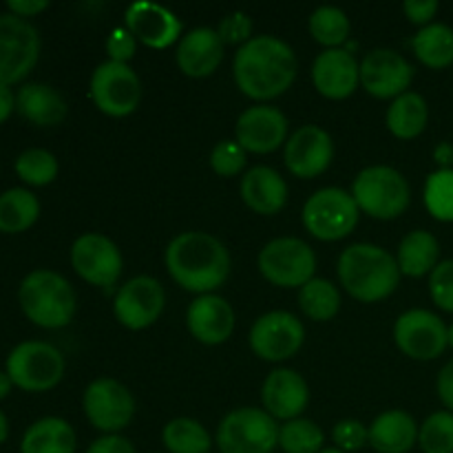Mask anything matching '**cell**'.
<instances>
[{
	"label": "cell",
	"mask_w": 453,
	"mask_h": 453,
	"mask_svg": "<svg viewBox=\"0 0 453 453\" xmlns=\"http://www.w3.org/2000/svg\"><path fill=\"white\" fill-rule=\"evenodd\" d=\"M429 295L445 312H453V259L441 261L429 274Z\"/></svg>",
	"instance_id": "obj_41"
},
{
	"label": "cell",
	"mask_w": 453,
	"mask_h": 453,
	"mask_svg": "<svg viewBox=\"0 0 453 453\" xmlns=\"http://www.w3.org/2000/svg\"><path fill=\"white\" fill-rule=\"evenodd\" d=\"M261 401L274 420L299 418L310 403V389L303 376L295 370H274L261 388Z\"/></svg>",
	"instance_id": "obj_22"
},
{
	"label": "cell",
	"mask_w": 453,
	"mask_h": 453,
	"mask_svg": "<svg viewBox=\"0 0 453 453\" xmlns=\"http://www.w3.org/2000/svg\"><path fill=\"white\" fill-rule=\"evenodd\" d=\"M416 442L418 425L407 411H385L370 427V445L379 453H407Z\"/></svg>",
	"instance_id": "obj_27"
},
{
	"label": "cell",
	"mask_w": 453,
	"mask_h": 453,
	"mask_svg": "<svg viewBox=\"0 0 453 453\" xmlns=\"http://www.w3.org/2000/svg\"><path fill=\"white\" fill-rule=\"evenodd\" d=\"M84 414L96 429L109 434L122 432L135 416V398L127 385L115 379H97L84 389Z\"/></svg>",
	"instance_id": "obj_12"
},
{
	"label": "cell",
	"mask_w": 453,
	"mask_h": 453,
	"mask_svg": "<svg viewBox=\"0 0 453 453\" xmlns=\"http://www.w3.org/2000/svg\"><path fill=\"white\" fill-rule=\"evenodd\" d=\"M242 199L259 215H277L288 202V186L274 168L255 166L242 177Z\"/></svg>",
	"instance_id": "obj_25"
},
{
	"label": "cell",
	"mask_w": 453,
	"mask_h": 453,
	"mask_svg": "<svg viewBox=\"0 0 453 453\" xmlns=\"http://www.w3.org/2000/svg\"><path fill=\"white\" fill-rule=\"evenodd\" d=\"M334 157V142L330 133L323 131L321 127H301L299 131L292 133L290 140L286 142L283 159H286L288 171L299 180H312L327 171Z\"/></svg>",
	"instance_id": "obj_18"
},
{
	"label": "cell",
	"mask_w": 453,
	"mask_h": 453,
	"mask_svg": "<svg viewBox=\"0 0 453 453\" xmlns=\"http://www.w3.org/2000/svg\"><path fill=\"white\" fill-rule=\"evenodd\" d=\"M75 432L65 418L47 416L31 425L20 442V453H75Z\"/></svg>",
	"instance_id": "obj_28"
},
{
	"label": "cell",
	"mask_w": 453,
	"mask_h": 453,
	"mask_svg": "<svg viewBox=\"0 0 453 453\" xmlns=\"http://www.w3.org/2000/svg\"><path fill=\"white\" fill-rule=\"evenodd\" d=\"M224 40L215 29L197 27L181 35L175 51L177 66L188 78H208L219 69L221 60H224Z\"/></svg>",
	"instance_id": "obj_24"
},
{
	"label": "cell",
	"mask_w": 453,
	"mask_h": 453,
	"mask_svg": "<svg viewBox=\"0 0 453 453\" xmlns=\"http://www.w3.org/2000/svg\"><path fill=\"white\" fill-rule=\"evenodd\" d=\"M425 206L434 219L453 221V168H441L427 177Z\"/></svg>",
	"instance_id": "obj_37"
},
{
	"label": "cell",
	"mask_w": 453,
	"mask_h": 453,
	"mask_svg": "<svg viewBox=\"0 0 453 453\" xmlns=\"http://www.w3.org/2000/svg\"><path fill=\"white\" fill-rule=\"evenodd\" d=\"M40 215V202L31 190L9 188L0 195V233H25Z\"/></svg>",
	"instance_id": "obj_32"
},
{
	"label": "cell",
	"mask_w": 453,
	"mask_h": 453,
	"mask_svg": "<svg viewBox=\"0 0 453 453\" xmlns=\"http://www.w3.org/2000/svg\"><path fill=\"white\" fill-rule=\"evenodd\" d=\"M436 159L442 164V168H449L453 162V146L451 144H441L436 149Z\"/></svg>",
	"instance_id": "obj_50"
},
{
	"label": "cell",
	"mask_w": 453,
	"mask_h": 453,
	"mask_svg": "<svg viewBox=\"0 0 453 453\" xmlns=\"http://www.w3.org/2000/svg\"><path fill=\"white\" fill-rule=\"evenodd\" d=\"M22 312L31 323L47 330L69 326L75 314V292L62 274L53 270H34L18 290Z\"/></svg>",
	"instance_id": "obj_4"
},
{
	"label": "cell",
	"mask_w": 453,
	"mask_h": 453,
	"mask_svg": "<svg viewBox=\"0 0 453 453\" xmlns=\"http://www.w3.org/2000/svg\"><path fill=\"white\" fill-rule=\"evenodd\" d=\"M40 35L29 20L0 13V84H16L35 66Z\"/></svg>",
	"instance_id": "obj_11"
},
{
	"label": "cell",
	"mask_w": 453,
	"mask_h": 453,
	"mask_svg": "<svg viewBox=\"0 0 453 453\" xmlns=\"http://www.w3.org/2000/svg\"><path fill=\"white\" fill-rule=\"evenodd\" d=\"M259 273L273 286L303 288L317 273V255L305 242L296 237L273 239L259 252Z\"/></svg>",
	"instance_id": "obj_9"
},
{
	"label": "cell",
	"mask_w": 453,
	"mask_h": 453,
	"mask_svg": "<svg viewBox=\"0 0 453 453\" xmlns=\"http://www.w3.org/2000/svg\"><path fill=\"white\" fill-rule=\"evenodd\" d=\"M319 453H345V451L336 449V447H330V449H323V451H319Z\"/></svg>",
	"instance_id": "obj_53"
},
{
	"label": "cell",
	"mask_w": 453,
	"mask_h": 453,
	"mask_svg": "<svg viewBox=\"0 0 453 453\" xmlns=\"http://www.w3.org/2000/svg\"><path fill=\"white\" fill-rule=\"evenodd\" d=\"M12 379H9L7 372H0V398L7 396L9 392H12Z\"/></svg>",
	"instance_id": "obj_51"
},
{
	"label": "cell",
	"mask_w": 453,
	"mask_h": 453,
	"mask_svg": "<svg viewBox=\"0 0 453 453\" xmlns=\"http://www.w3.org/2000/svg\"><path fill=\"white\" fill-rule=\"evenodd\" d=\"M357 202L352 193L343 188H321L305 202L303 226L319 242H339L348 237L358 224Z\"/></svg>",
	"instance_id": "obj_8"
},
{
	"label": "cell",
	"mask_w": 453,
	"mask_h": 453,
	"mask_svg": "<svg viewBox=\"0 0 453 453\" xmlns=\"http://www.w3.org/2000/svg\"><path fill=\"white\" fill-rule=\"evenodd\" d=\"M217 34H219V38L224 40V44H239V42L246 44L252 34V20L246 16V13L234 12L221 20Z\"/></svg>",
	"instance_id": "obj_43"
},
{
	"label": "cell",
	"mask_w": 453,
	"mask_h": 453,
	"mask_svg": "<svg viewBox=\"0 0 453 453\" xmlns=\"http://www.w3.org/2000/svg\"><path fill=\"white\" fill-rule=\"evenodd\" d=\"M9 436V423H7V416L0 411V445H3L4 441H7Z\"/></svg>",
	"instance_id": "obj_52"
},
{
	"label": "cell",
	"mask_w": 453,
	"mask_h": 453,
	"mask_svg": "<svg viewBox=\"0 0 453 453\" xmlns=\"http://www.w3.org/2000/svg\"><path fill=\"white\" fill-rule=\"evenodd\" d=\"M166 270L184 290L199 296L212 295L230 274L228 248L208 233H181L168 243Z\"/></svg>",
	"instance_id": "obj_2"
},
{
	"label": "cell",
	"mask_w": 453,
	"mask_h": 453,
	"mask_svg": "<svg viewBox=\"0 0 453 453\" xmlns=\"http://www.w3.org/2000/svg\"><path fill=\"white\" fill-rule=\"evenodd\" d=\"M310 34L323 47L341 49L349 35V18L339 7H319L310 16Z\"/></svg>",
	"instance_id": "obj_35"
},
{
	"label": "cell",
	"mask_w": 453,
	"mask_h": 453,
	"mask_svg": "<svg viewBox=\"0 0 453 453\" xmlns=\"http://www.w3.org/2000/svg\"><path fill=\"white\" fill-rule=\"evenodd\" d=\"M233 71L243 96L265 102L283 96L292 87L299 62L288 42L274 35H255L234 53Z\"/></svg>",
	"instance_id": "obj_1"
},
{
	"label": "cell",
	"mask_w": 453,
	"mask_h": 453,
	"mask_svg": "<svg viewBox=\"0 0 453 453\" xmlns=\"http://www.w3.org/2000/svg\"><path fill=\"white\" fill-rule=\"evenodd\" d=\"M164 303H166V292L162 283L142 274L119 288L113 301V312L115 319L128 330H146L157 321Z\"/></svg>",
	"instance_id": "obj_16"
},
{
	"label": "cell",
	"mask_w": 453,
	"mask_h": 453,
	"mask_svg": "<svg viewBox=\"0 0 453 453\" xmlns=\"http://www.w3.org/2000/svg\"><path fill=\"white\" fill-rule=\"evenodd\" d=\"M239 146L246 153L265 155L277 150L288 137V119L277 106L257 104L243 111L234 127Z\"/></svg>",
	"instance_id": "obj_19"
},
{
	"label": "cell",
	"mask_w": 453,
	"mask_h": 453,
	"mask_svg": "<svg viewBox=\"0 0 453 453\" xmlns=\"http://www.w3.org/2000/svg\"><path fill=\"white\" fill-rule=\"evenodd\" d=\"M7 374L25 392H49L65 376V357L44 341H25L7 357Z\"/></svg>",
	"instance_id": "obj_7"
},
{
	"label": "cell",
	"mask_w": 453,
	"mask_h": 453,
	"mask_svg": "<svg viewBox=\"0 0 453 453\" xmlns=\"http://www.w3.org/2000/svg\"><path fill=\"white\" fill-rule=\"evenodd\" d=\"M429 119L427 102L423 96L407 91L392 102L388 111V128L398 140H414L425 131Z\"/></svg>",
	"instance_id": "obj_30"
},
{
	"label": "cell",
	"mask_w": 453,
	"mask_h": 453,
	"mask_svg": "<svg viewBox=\"0 0 453 453\" xmlns=\"http://www.w3.org/2000/svg\"><path fill=\"white\" fill-rule=\"evenodd\" d=\"M358 211L374 219H396L410 206V186L392 166L363 168L352 186Z\"/></svg>",
	"instance_id": "obj_5"
},
{
	"label": "cell",
	"mask_w": 453,
	"mask_h": 453,
	"mask_svg": "<svg viewBox=\"0 0 453 453\" xmlns=\"http://www.w3.org/2000/svg\"><path fill=\"white\" fill-rule=\"evenodd\" d=\"M106 53H109V58L113 62H124V65H128V60H131L133 56H135V49H137V40L133 38V34L128 29H122V27H118V29L111 31V35L106 38Z\"/></svg>",
	"instance_id": "obj_44"
},
{
	"label": "cell",
	"mask_w": 453,
	"mask_h": 453,
	"mask_svg": "<svg viewBox=\"0 0 453 453\" xmlns=\"http://www.w3.org/2000/svg\"><path fill=\"white\" fill-rule=\"evenodd\" d=\"M414 80V66L392 49H374L361 62V84L370 96L388 100L407 93Z\"/></svg>",
	"instance_id": "obj_17"
},
{
	"label": "cell",
	"mask_w": 453,
	"mask_h": 453,
	"mask_svg": "<svg viewBox=\"0 0 453 453\" xmlns=\"http://www.w3.org/2000/svg\"><path fill=\"white\" fill-rule=\"evenodd\" d=\"M398 349L414 361H434L449 345V327L429 310H407L394 326Z\"/></svg>",
	"instance_id": "obj_13"
},
{
	"label": "cell",
	"mask_w": 453,
	"mask_h": 453,
	"mask_svg": "<svg viewBox=\"0 0 453 453\" xmlns=\"http://www.w3.org/2000/svg\"><path fill=\"white\" fill-rule=\"evenodd\" d=\"M449 345L453 348V323L449 326Z\"/></svg>",
	"instance_id": "obj_54"
},
{
	"label": "cell",
	"mask_w": 453,
	"mask_h": 453,
	"mask_svg": "<svg viewBox=\"0 0 453 453\" xmlns=\"http://www.w3.org/2000/svg\"><path fill=\"white\" fill-rule=\"evenodd\" d=\"M299 305L301 312L312 321H330L339 312L341 295L334 283L314 277L299 290Z\"/></svg>",
	"instance_id": "obj_33"
},
{
	"label": "cell",
	"mask_w": 453,
	"mask_h": 453,
	"mask_svg": "<svg viewBox=\"0 0 453 453\" xmlns=\"http://www.w3.org/2000/svg\"><path fill=\"white\" fill-rule=\"evenodd\" d=\"M312 82L323 97L345 100L361 82V65L345 49H326L312 65Z\"/></svg>",
	"instance_id": "obj_21"
},
{
	"label": "cell",
	"mask_w": 453,
	"mask_h": 453,
	"mask_svg": "<svg viewBox=\"0 0 453 453\" xmlns=\"http://www.w3.org/2000/svg\"><path fill=\"white\" fill-rule=\"evenodd\" d=\"M16 111L35 127H56V124L65 122L69 106L53 87L31 82L18 91Z\"/></svg>",
	"instance_id": "obj_26"
},
{
	"label": "cell",
	"mask_w": 453,
	"mask_h": 453,
	"mask_svg": "<svg viewBox=\"0 0 453 453\" xmlns=\"http://www.w3.org/2000/svg\"><path fill=\"white\" fill-rule=\"evenodd\" d=\"M403 12L410 18V22L427 27L432 25L434 16L438 13V3L436 0H407V3L403 4Z\"/></svg>",
	"instance_id": "obj_45"
},
{
	"label": "cell",
	"mask_w": 453,
	"mask_h": 453,
	"mask_svg": "<svg viewBox=\"0 0 453 453\" xmlns=\"http://www.w3.org/2000/svg\"><path fill=\"white\" fill-rule=\"evenodd\" d=\"M124 22L133 38L150 49H168L177 40H181L180 18L162 4L146 3V0L128 4Z\"/></svg>",
	"instance_id": "obj_20"
},
{
	"label": "cell",
	"mask_w": 453,
	"mask_h": 453,
	"mask_svg": "<svg viewBox=\"0 0 453 453\" xmlns=\"http://www.w3.org/2000/svg\"><path fill=\"white\" fill-rule=\"evenodd\" d=\"M339 281L361 303H379L398 288L401 268L383 248L352 243L339 257Z\"/></svg>",
	"instance_id": "obj_3"
},
{
	"label": "cell",
	"mask_w": 453,
	"mask_h": 453,
	"mask_svg": "<svg viewBox=\"0 0 453 453\" xmlns=\"http://www.w3.org/2000/svg\"><path fill=\"white\" fill-rule=\"evenodd\" d=\"M188 332L203 345H221L234 330L233 305L217 295H202L188 305L186 312Z\"/></svg>",
	"instance_id": "obj_23"
},
{
	"label": "cell",
	"mask_w": 453,
	"mask_h": 453,
	"mask_svg": "<svg viewBox=\"0 0 453 453\" xmlns=\"http://www.w3.org/2000/svg\"><path fill=\"white\" fill-rule=\"evenodd\" d=\"M87 453H137L135 447L131 445V441H127L124 436L118 434H109V436H102L97 441L91 442Z\"/></svg>",
	"instance_id": "obj_46"
},
{
	"label": "cell",
	"mask_w": 453,
	"mask_h": 453,
	"mask_svg": "<svg viewBox=\"0 0 453 453\" xmlns=\"http://www.w3.org/2000/svg\"><path fill=\"white\" fill-rule=\"evenodd\" d=\"M16 173L25 184L47 186L58 177V159L44 149H27L18 155Z\"/></svg>",
	"instance_id": "obj_38"
},
{
	"label": "cell",
	"mask_w": 453,
	"mask_h": 453,
	"mask_svg": "<svg viewBox=\"0 0 453 453\" xmlns=\"http://www.w3.org/2000/svg\"><path fill=\"white\" fill-rule=\"evenodd\" d=\"M279 425L259 407L233 410L217 427L221 453H273L279 447Z\"/></svg>",
	"instance_id": "obj_6"
},
{
	"label": "cell",
	"mask_w": 453,
	"mask_h": 453,
	"mask_svg": "<svg viewBox=\"0 0 453 453\" xmlns=\"http://www.w3.org/2000/svg\"><path fill=\"white\" fill-rule=\"evenodd\" d=\"M71 265L80 279L97 288H111L122 277L124 261L119 248L97 233L82 234L71 248Z\"/></svg>",
	"instance_id": "obj_15"
},
{
	"label": "cell",
	"mask_w": 453,
	"mask_h": 453,
	"mask_svg": "<svg viewBox=\"0 0 453 453\" xmlns=\"http://www.w3.org/2000/svg\"><path fill=\"white\" fill-rule=\"evenodd\" d=\"M305 341L303 323L286 310H274L255 321L250 330V348L259 358L281 363L295 357Z\"/></svg>",
	"instance_id": "obj_14"
},
{
	"label": "cell",
	"mask_w": 453,
	"mask_h": 453,
	"mask_svg": "<svg viewBox=\"0 0 453 453\" xmlns=\"http://www.w3.org/2000/svg\"><path fill=\"white\" fill-rule=\"evenodd\" d=\"M418 445L423 453H453V414L436 411L418 429Z\"/></svg>",
	"instance_id": "obj_39"
},
{
	"label": "cell",
	"mask_w": 453,
	"mask_h": 453,
	"mask_svg": "<svg viewBox=\"0 0 453 453\" xmlns=\"http://www.w3.org/2000/svg\"><path fill=\"white\" fill-rule=\"evenodd\" d=\"M321 427L308 418H295L279 429V447L286 453H319L323 451Z\"/></svg>",
	"instance_id": "obj_36"
},
{
	"label": "cell",
	"mask_w": 453,
	"mask_h": 453,
	"mask_svg": "<svg viewBox=\"0 0 453 453\" xmlns=\"http://www.w3.org/2000/svg\"><path fill=\"white\" fill-rule=\"evenodd\" d=\"M332 441H334L336 449L345 453L358 451L370 442V429L361 420H341L332 429Z\"/></svg>",
	"instance_id": "obj_42"
},
{
	"label": "cell",
	"mask_w": 453,
	"mask_h": 453,
	"mask_svg": "<svg viewBox=\"0 0 453 453\" xmlns=\"http://www.w3.org/2000/svg\"><path fill=\"white\" fill-rule=\"evenodd\" d=\"M211 168L221 177L242 175L246 168V150L239 146L237 140L217 142L211 150Z\"/></svg>",
	"instance_id": "obj_40"
},
{
	"label": "cell",
	"mask_w": 453,
	"mask_h": 453,
	"mask_svg": "<svg viewBox=\"0 0 453 453\" xmlns=\"http://www.w3.org/2000/svg\"><path fill=\"white\" fill-rule=\"evenodd\" d=\"M162 441L171 453H208L212 445L206 427L193 418L171 420L164 427Z\"/></svg>",
	"instance_id": "obj_34"
},
{
	"label": "cell",
	"mask_w": 453,
	"mask_h": 453,
	"mask_svg": "<svg viewBox=\"0 0 453 453\" xmlns=\"http://www.w3.org/2000/svg\"><path fill=\"white\" fill-rule=\"evenodd\" d=\"M416 58L429 69H447L453 65V29L442 22L423 27L411 40Z\"/></svg>",
	"instance_id": "obj_31"
},
{
	"label": "cell",
	"mask_w": 453,
	"mask_h": 453,
	"mask_svg": "<svg viewBox=\"0 0 453 453\" xmlns=\"http://www.w3.org/2000/svg\"><path fill=\"white\" fill-rule=\"evenodd\" d=\"M91 100L109 118H127L140 106V78L124 62H102L91 75Z\"/></svg>",
	"instance_id": "obj_10"
},
{
	"label": "cell",
	"mask_w": 453,
	"mask_h": 453,
	"mask_svg": "<svg viewBox=\"0 0 453 453\" xmlns=\"http://www.w3.org/2000/svg\"><path fill=\"white\" fill-rule=\"evenodd\" d=\"M13 109H16V96L7 84H0V122H4L13 113Z\"/></svg>",
	"instance_id": "obj_49"
},
{
	"label": "cell",
	"mask_w": 453,
	"mask_h": 453,
	"mask_svg": "<svg viewBox=\"0 0 453 453\" xmlns=\"http://www.w3.org/2000/svg\"><path fill=\"white\" fill-rule=\"evenodd\" d=\"M438 257H441L438 239L427 230H414V233L405 234L398 246L396 264L401 268V274L416 279L423 274H432L438 265Z\"/></svg>",
	"instance_id": "obj_29"
},
{
	"label": "cell",
	"mask_w": 453,
	"mask_h": 453,
	"mask_svg": "<svg viewBox=\"0 0 453 453\" xmlns=\"http://www.w3.org/2000/svg\"><path fill=\"white\" fill-rule=\"evenodd\" d=\"M436 388H438V396H441V401L445 403L447 410L453 414V358L445 367H442L441 374H438Z\"/></svg>",
	"instance_id": "obj_47"
},
{
	"label": "cell",
	"mask_w": 453,
	"mask_h": 453,
	"mask_svg": "<svg viewBox=\"0 0 453 453\" xmlns=\"http://www.w3.org/2000/svg\"><path fill=\"white\" fill-rule=\"evenodd\" d=\"M7 7L13 16L29 18V16H35V13L44 12V9L49 7V3L47 0H9Z\"/></svg>",
	"instance_id": "obj_48"
}]
</instances>
